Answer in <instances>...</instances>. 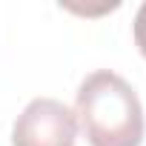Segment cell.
Masks as SVG:
<instances>
[{
    "label": "cell",
    "instance_id": "cell-1",
    "mask_svg": "<svg viewBox=\"0 0 146 146\" xmlns=\"http://www.w3.org/2000/svg\"><path fill=\"white\" fill-rule=\"evenodd\" d=\"M75 117L92 146H140L143 106L137 92L109 69L92 72L75 98Z\"/></svg>",
    "mask_w": 146,
    "mask_h": 146
},
{
    "label": "cell",
    "instance_id": "cell-2",
    "mask_svg": "<svg viewBox=\"0 0 146 146\" xmlns=\"http://www.w3.org/2000/svg\"><path fill=\"white\" fill-rule=\"evenodd\" d=\"M78 117L54 98H35L15 120L12 146H75Z\"/></svg>",
    "mask_w": 146,
    "mask_h": 146
},
{
    "label": "cell",
    "instance_id": "cell-3",
    "mask_svg": "<svg viewBox=\"0 0 146 146\" xmlns=\"http://www.w3.org/2000/svg\"><path fill=\"white\" fill-rule=\"evenodd\" d=\"M135 43H137V49H140V54L146 57V3L137 9V15H135Z\"/></svg>",
    "mask_w": 146,
    "mask_h": 146
}]
</instances>
